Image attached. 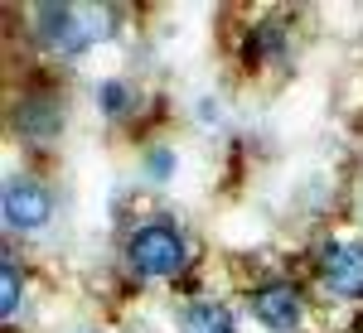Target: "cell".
Listing matches in <instances>:
<instances>
[{
  "label": "cell",
  "mask_w": 363,
  "mask_h": 333,
  "mask_svg": "<svg viewBox=\"0 0 363 333\" xmlns=\"http://www.w3.org/2000/svg\"><path fill=\"white\" fill-rule=\"evenodd\" d=\"M34 25H39V39L49 49H58V54H78L92 39H102L97 29H87L92 15L87 10H73V5H39L34 10Z\"/></svg>",
  "instance_id": "obj_2"
},
{
  "label": "cell",
  "mask_w": 363,
  "mask_h": 333,
  "mask_svg": "<svg viewBox=\"0 0 363 333\" xmlns=\"http://www.w3.org/2000/svg\"><path fill=\"white\" fill-rule=\"evenodd\" d=\"M0 213H5V227H15V232H34V227L49 222L54 198H49V189H44L39 179H10L5 194H0Z\"/></svg>",
  "instance_id": "obj_3"
},
{
  "label": "cell",
  "mask_w": 363,
  "mask_h": 333,
  "mask_svg": "<svg viewBox=\"0 0 363 333\" xmlns=\"http://www.w3.org/2000/svg\"><path fill=\"white\" fill-rule=\"evenodd\" d=\"M102 107H107V111H121V107H126V87H121V83H107V87H102Z\"/></svg>",
  "instance_id": "obj_8"
},
{
  "label": "cell",
  "mask_w": 363,
  "mask_h": 333,
  "mask_svg": "<svg viewBox=\"0 0 363 333\" xmlns=\"http://www.w3.org/2000/svg\"><path fill=\"white\" fill-rule=\"evenodd\" d=\"M184 333H238L223 305H194L184 314Z\"/></svg>",
  "instance_id": "obj_6"
},
{
  "label": "cell",
  "mask_w": 363,
  "mask_h": 333,
  "mask_svg": "<svg viewBox=\"0 0 363 333\" xmlns=\"http://www.w3.org/2000/svg\"><path fill=\"white\" fill-rule=\"evenodd\" d=\"M126 256H131V271L150 280H165L184 271V237L174 222H145L136 237L126 242Z\"/></svg>",
  "instance_id": "obj_1"
},
{
  "label": "cell",
  "mask_w": 363,
  "mask_h": 333,
  "mask_svg": "<svg viewBox=\"0 0 363 333\" xmlns=\"http://www.w3.org/2000/svg\"><path fill=\"white\" fill-rule=\"evenodd\" d=\"M15 309H20V271H15V261H5L0 266V314L15 319Z\"/></svg>",
  "instance_id": "obj_7"
},
{
  "label": "cell",
  "mask_w": 363,
  "mask_h": 333,
  "mask_svg": "<svg viewBox=\"0 0 363 333\" xmlns=\"http://www.w3.org/2000/svg\"><path fill=\"white\" fill-rule=\"evenodd\" d=\"M252 314H257L267 329L291 333L296 324H301V290H296V285H286V280L262 285V290H252Z\"/></svg>",
  "instance_id": "obj_5"
},
{
  "label": "cell",
  "mask_w": 363,
  "mask_h": 333,
  "mask_svg": "<svg viewBox=\"0 0 363 333\" xmlns=\"http://www.w3.org/2000/svg\"><path fill=\"white\" fill-rule=\"evenodd\" d=\"M320 276L335 295H363V247L354 242H330L325 256H320Z\"/></svg>",
  "instance_id": "obj_4"
}]
</instances>
